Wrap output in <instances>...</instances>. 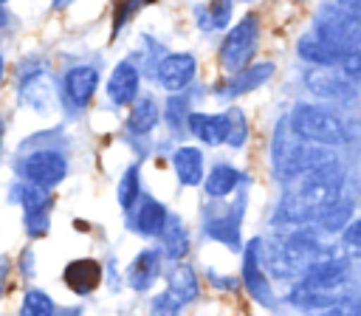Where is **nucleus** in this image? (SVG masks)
Returning a JSON list of instances; mask_svg holds the SVG:
<instances>
[{"mask_svg":"<svg viewBox=\"0 0 361 316\" xmlns=\"http://www.w3.org/2000/svg\"><path fill=\"white\" fill-rule=\"evenodd\" d=\"M102 82H104V73H102L99 59H82V62L62 68L56 79V99H59L62 116L82 119L90 110L96 93L102 90Z\"/></svg>","mask_w":361,"mask_h":316,"instance_id":"obj_7","label":"nucleus"},{"mask_svg":"<svg viewBox=\"0 0 361 316\" xmlns=\"http://www.w3.org/2000/svg\"><path fill=\"white\" fill-rule=\"evenodd\" d=\"M310 34L319 37L324 45L350 54L361 48V17L336 0H324L310 20Z\"/></svg>","mask_w":361,"mask_h":316,"instance_id":"obj_9","label":"nucleus"},{"mask_svg":"<svg viewBox=\"0 0 361 316\" xmlns=\"http://www.w3.org/2000/svg\"><path fill=\"white\" fill-rule=\"evenodd\" d=\"M274 76H276V62L274 59H254L248 68L223 76L212 87V96L220 99V102H237L248 93H257L259 87H265Z\"/></svg>","mask_w":361,"mask_h":316,"instance_id":"obj_14","label":"nucleus"},{"mask_svg":"<svg viewBox=\"0 0 361 316\" xmlns=\"http://www.w3.org/2000/svg\"><path fill=\"white\" fill-rule=\"evenodd\" d=\"M226 116V147L240 152L248 147L251 141V121H248V113L240 107V104H228L223 110Z\"/></svg>","mask_w":361,"mask_h":316,"instance_id":"obj_30","label":"nucleus"},{"mask_svg":"<svg viewBox=\"0 0 361 316\" xmlns=\"http://www.w3.org/2000/svg\"><path fill=\"white\" fill-rule=\"evenodd\" d=\"M189 138H195V144L206 147H223L226 144V116L223 110H192L189 124H186Z\"/></svg>","mask_w":361,"mask_h":316,"instance_id":"obj_24","label":"nucleus"},{"mask_svg":"<svg viewBox=\"0 0 361 316\" xmlns=\"http://www.w3.org/2000/svg\"><path fill=\"white\" fill-rule=\"evenodd\" d=\"M11 23H14V14L8 11V3H0V31L11 28Z\"/></svg>","mask_w":361,"mask_h":316,"instance_id":"obj_41","label":"nucleus"},{"mask_svg":"<svg viewBox=\"0 0 361 316\" xmlns=\"http://www.w3.org/2000/svg\"><path fill=\"white\" fill-rule=\"evenodd\" d=\"M144 195V186H141V161H133L124 166V172L118 175V183H116V203L118 209L127 214L138 198Z\"/></svg>","mask_w":361,"mask_h":316,"instance_id":"obj_31","label":"nucleus"},{"mask_svg":"<svg viewBox=\"0 0 361 316\" xmlns=\"http://www.w3.org/2000/svg\"><path fill=\"white\" fill-rule=\"evenodd\" d=\"M197 71H200V59L195 51H166L144 71V79L149 82V87L161 93H180L195 85Z\"/></svg>","mask_w":361,"mask_h":316,"instance_id":"obj_10","label":"nucleus"},{"mask_svg":"<svg viewBox=\"0 0 361 316\" xmlns=\"http://www.w3.org/2000/svg\"><path fill=\"white\" fill-rule=\"evenodd\" d=\"M268 161H271V175L285 186L296 178H305L310 172H319V169H327V166H336L341 164L338 161V152L330 150V147H319V144H310V141H299L290 130H288V121L285 116L276 121L274 133H271V152H268Z\"/></svg>","mask_w":361,"mask_h":316,"instance_id":"obj_3","label":"nucleus"},{"mask_svg":"<svg viewBox=\"0 0 361 316\" xmlns=\"http://www.w3.org/2000/svg\"><path fill=\"white\" fill-rule=\"evenodd\" d=\"M102 90H104V99L110 107H116V110L130 107L144 90V65H141L138 54H130V56H121L118 62H113V68L107 71V76L102 82Z\"/></svg>","mask_w":361,"mask_h":316,"instance_id":"obj_13","label":"nucleus"},{"mask_svg":"<svg viewBox=\"0 0 361 316\" xmlns=\"http://www.w3.org/2000/svg\"><path fill=\"white\" fill-rule=\"evenodd\" d=\"M336 240H338V251H341L347 260H353V262L361 260V212L347 223V229H344Z\"/></svg>","mask_w":361,"mask_h":316,"instance_id":"obj_35","label":"nucleus"},{"mask_svg":"<svg viewBox=\"0 0 361 316\" xmlns=\"http://www.w3.org/2000/svg\"><path fill=\"white\" fill-rule=\"evenodd\" d=\"M237 3H245V6H251V3H254V0H237Z\"/></svg>","mask_w":361,"mask_h":316,"instance_id":"obj_46","label":"nucleus"},{"mask_svg":"<svg viewBox=\"0 0 361 316\" xmlns=\"http://www.w3.org/2000/svg\"><path fill=\"white\" fill-rule=\"evenodd\" d=\"M192 87L189 90H180V93H166V99L161 102V124L169 130V138L180 141L186 138V124H189V116L195 110L192 104Z\"/></svg>","mask_w":361,"mask_h":316,"instance_id":"obj_27","label":"nucleus"},{"mask_svg":"<svg viewBox=\"0 0 361 316\" xmlns=\"http://www.w3.org/2000/svg\"><path fill=\"white\" fill-rule=\"evenodd\" d=\"M14 271H17L23 279H31V276L37 274V251H34V245H31V243H25V245L20 248Z\"/></svg>","mask_w":361,"mask_h":316,"instance_id":"obj_38","label":"nucleus"},{"mask_svg":"<svg viewBox=\"0 0 361 316\" xmlns=\"http://www.w3.org/2000/svg\"><path fill=\"white\" fill-rule=\"evenodd\" d=\"M0 3H8V0H0Z\"/></svg>","mask_w":361,"mask_h":316,"instance_id":"obj_49","label":"nucleus"},{"mask_svg":"<svg viewBox=\"0 0 361 316\" xmlns=\"http://www.w3.org/2000/svg\"><path fill=\"white\" fill-rule=\"evenodd\" d=\"M6 200H8L11 206H20V212H31V209L54 206V192L14 178V181L6 186Z\"/></svg>","mask_w":361,"mask_h":316,"instance_id":"obj_29","label":"nucleus"},{"mask_svg":"<svg viewBox=\"0 0 361 316\" xmlns=\"http://www.w3.org/2000/svg\"><path fill=\"white\" fill-rule=\"evenodd\" d=\"M240 285L248 293V299L259 308H274L276 293H274V279L268 276L262 265V237H248L240 251Z\"/></svg>","mask_w":361,"mask_h":316,"instance_id":"obj_11","label":"nucleus"},{"mask_svg":"<svg viewBox=\"0 0 361 316\" xmlns=\"http://www.w3.org/2000/svg\"><path fill=\"white\" fill-rule=\"evenodd\" d=\"M355 214H358L355 198H353V195H347V192H341L336 200H330V203L322 209V214L313 220V229H316L322 237H327V240H330V237H338Z\"/></svg>","mask_w":361,"mask_h":316,"instance_id":"obj_23","label":"nucleus"},{"mask_svg":"<svg viewBox=\"0 0 361 316\" xmlns=\"http://www.w3.org/2000/svg\"><path fill=\"white\" fill-rule=\"evenodd\" d=\"M203 276L209 279V285H212L217 293H237V291L243 288V285H240V274L234 276V274H220V271H214V268H206Z\"/></svg>","mask_w":361,"mask_h":316,"instance_id":"obj_36","label":"nucleus"},{"mask_svg":"<svg viewBox=\"0 0 361 316\" xmlns=\"http://www.w3.org/2000/svg\"><path fill=\"white\" fill-rule=\"evenodd\" d=\"M11 172L25 183H34L51 192L62 186L71 175V152H68L65 133L59 127L31 133L25 141L17 144L11 155Z\"/></svg>","mask_w":361,"mask_h":316,"instance_id":"obj_2","label":"nucleus"},{"mask_svg":"<svg viewBox=\"0 0 361 316\" xmlns=\"http://www.w3.org/2000/svg\"><path fill=\"white\" fill-rule=\"evenodd\" d=\"M248 212V186H243L228 200H206L200 203V237L217 243L234 254L243 251V223Z\"/></svg>","mask_w":361,"mask_h":316,"instance_id":"obj_5","label":"nucleus"},{"mask_svg":"<svg viewBox=\"0 0 361 316\" xmlns=\"http://www.w3.org/2000/svg\"><path fill=\"white\" fill-rule=\"evenodd\" d=\"M164 282H166V293L180 305H195L203 293V285H200V274L195 265H189L186 260L180 262H166V271H164Z\"/></svg>","mask_w":361,"mask_h":316,"instance_id":"obj_22","label":"nucleus"},{"mask_svg":"<svg viewBox=\"0 0 361 316\" xmlns=\"http://www.w3.org/2000/svg\"><path fill=\"white\" fill-rule=\"evenodd\" d=\"M169 212H172V209H169L161 198L144 192V195L138 198V203L124 214L127 231L138 234L141 240H158L161 231H164V226H166V220H169Z\"/></svg>","mask_w":361,"mask_h":316,"instance_id":"obj_15","label":"nucleus"},{"mask_svg":"<svg viewBox=\"0 0 361 316\" xmlns=\"http://www.w3.org/2000/svg\"><path fill=\"white\" fill-rule=\"evenodd\" d=\"M293 51H296V59H299L302 65H307V68H338L341 59L347 56V54H341V51L324 45V42H322L319 37H313L310 31H305V34L296 40Z\"/></svg>","mask_w":361,"mask_h":316,"instance_id":"obj_28","label":"nucleus"},{"mask_svg":"<svg viewBox=\"0 0 361 316\" xmlns=\"http://www.w3.org/2000/svg\"><path fill=\"white\" fill-rule=\"evenodd\" d=\"M169 166H172L180 189H197L203 183L209 161H206V152L200 144H178L169 152Z\"/></svg>","mask_w":361,"mask_h":316,"instance_id":"obj_19","label":"nucleus"},{"mask_svg":"<svg viewBox=\"0 0 361 316\" xmlns=\"http://www.w3.org/2000/svg\"><path fill=\"white\" fill-rule=\"evenodd\" d=\"M243 186H251L248 172H243L237 164L223 161V158L206 166V175H203V183H200L206 200H228Z\"/></svg>","mask_w":361,"mask_h":316,"instance_id":"obj_17","label":"nucleus"},{"mask_svg":"<svg viewBox=\"0 0 361 316\" xmlns=\"http://www.w3.org/2000/svg\"><path fill=\"white\" fill-rule=\"evenodd\" d=\"M347 296L344 291H330V288H319V285H310L305 279H296L290 282V291L285 293V302L302 313H322L327 308H336L341 305Z\"/></svg>","mask_w":361,"mask_h":316,"instance_id":"obj_21","label":"nucleus"},{"mask_svg":"<svg viewBox=\"0 0 361 316\" xmlns=\"http://www.w3.org/2000/svg\"><path fill=\"white\" fill-rule=\"evenodd\" d=\"M155 245L161 248L166 262H180L186 260V254L192 251V231L186 226V220L178 212H169V220L161 231V237L155 240Z\"/></svg>","mask_w":361,"mask_h":316,"instance_id":"obj_25","label":"nucleus"},{"mask_svg":"<svg viewBox=\"0 0 361 316\" xmlns=\"http://www.w3.org/2000/svg\"><path fill=\"white\" fill-rule=\"evenodd\" d=\"M180 305L166 293V291H161V293H155L152 299H149V316H180Z\"/></svg>","mask_w":361,"mask_h":316,"instance_id":"obj_37","label":"nucleus"},{"mask_svg":"<svg viewBox=\"0 0 361 316\" xmlns=\"http://www.w3.org/2000/svg\"><path fill=\"white\" fill-rule=\"evenodd\" d=\"M161 124V102L152 90H141V96L127 107L124 133L130 138H149Z\"/></svg>","mask_w":361,"mask_h":316,"instance_id":"obj_20","label":"nucleus"},{"mask_svg":"<svg viewBox=\"0 0 361 316\" xmlns=\"http://www.w3.org/2000/svg\"><path fill=\"white\" fill-rule=\"evenodd\" d=\"M338 71L353 82V85H358L361 87V48H355V51H350L344 59H341V65H338Z\"/></svg>","mask_w":361,"mask_h":316,"instance_id":"obj_39","label":"nucleus"},{"mask_svg":"<svg viewBox=\"0 0 361 316\" xmlns=\"http://www.w3.org/2000/svg\"><path fill=\"white\" fill-rule=\"evenodd\" d=\"M144 6L149 3L147 0H113L110 3V40H118Z\"/></svg>","mask_w":361,"mask_h":316,"instance_id":"obj_33","label":"nucleus"},{"mask_svg":"<svg viewBox=\"0 0 361 316\" xmlns=\"http://www.w3.org/2000/svg\"><path fill=\"white\" fill-rule=\"evenodd\" d=\"M6 79H8V59H6V51L0 48V90H3Z\"/></svg>","mask_w":361,"mask_h":316,"instance_id":"obj_42","label":"nucleus"},{"mask_svg":"<svg viewBox=\"0 0 361 316\" xmlns=\"http://www.w3.org/2000/svg\"><path fill=\"white\" fill-rule=\"evenodd\" d=\"M302 87L313 96V102H322V104H341V107H350L361 99V87L353 85L338 68H302Z\"/></svg>","mask_w":361,"mask_h":316,"instance_id":"obj_12","label":"nucleus"},{"mask_svg":"<svg viewBox=\"0 0 361 316\" xmlns=\"http://www.w3.org/2000/svg\"><path fill=\"white\" fill-rule=\"evenodd\" d=\"M73 3H76V0H51V8H54V11H68Z\"/></svg>","mask_w":361,"mask_h":316,"instance_id":"obj_44","label":"nucleus"},{"mask_svg":"<svg viewBox=\"0 0 361 316\" xmlns=\"http://www.w3.org/2000/svg\"><path fill=\"white\" fill-rule=\"evenodd\" d=\"M262 48V17L259 11H245L237 23H231L217 42V68L223 76L248 68Z\"/></svg>","mask_w":361,"mask_h":316,"instance_id":"obj_8","label":"nucleus"},{"mask_svg":"<svg viewBox=\"0 0 361 316\" xmlns=\"http://www.w3.org/2000/svg\"><path fill=\"white\" fill-rule=\"evenodd\" d=\"M285 121H288V130L299 141H310V144L330 147V150H338L353 141V130L344 121V116L336 113L330 104H322L313 99L296 102L285 113Z\"/></svg>","mask_w":361,"mask_h":316,"instance_id":"obj_4","label":"nucleus"},{"mask_svg":"<svg viewBox=\"0 0 361 316\" xmlns=\"http://www.w3.org/2000/svg\"><path fill=\"white\" fill-rule=\"evenodd\" d=\"M17 316H56V302L45 288H25L17 305Z\"/></svg>","mask_w":361,"mask_h":316,"instance_id":"obj_32","label":"nucleus"},{"mask_svg":"<svg viewBox=\"0 0 361 316\" xmlns=\"http://www.w3.org/2000/svg\"><path fill=\"white\" fill-rule=\"evenodd\" d=\"M147 3H158V0H147Z\"/></svg>","mask_w":361,"mask_h":316,"instance_id":"obj_48","label":"nucleus"},{"mask_svg":"<svg viewBox=\"0 0 361 316\" xmlns=\"http://www.w3.org/2000/svg\"><path fill=\"white\" fill-rule=\"evenodd\" d=\"M102 282H104V262L96 257H73L62 268V285L79 299L96 293Z\"/></svg>","mask_w":361,"mask_h":316,"instance_id":"obj_18","label":"nucleus"},{"mask_svg":"<svg viewBox=\"0 0 361 316\" xmlns=\"http://www.w3.org/2000/svg\"><path fill=\"white\" fill-rule=\"evenodd\" d=\"M344 305H347V316H361V296H355V299H350Z\"/></svg>","mask_w":361,"mask_h":316,"instance_id":"obj_43","label":"nucleus"},{"mask_svg":"<svg viewBox=\"0 0 361 316\" xmlns=\"http://www.w3.org/2000/svg\"><path fill=\"white\" fill-rule=\"evenodd\" d=\"M293 3H310V0H293Z\"/></svg>","mask_w":361,"mask_h":316,"instance_id":"obj_47","label":"nucleus"},{"mask_svg":"<svg viewBox=\"0 0 361 316\" xmlns=\"http://www.w3.org/2000/svg\"><path fill=\"white\" fill-rule=\"evenodd\" d=\"M344 192V169L341 164L310 172L305 178H296L282 186V195L274 203L271 226L288 229V226H313V220L322 214V209L336 200Z\"/></svg>","mask_w":361,"mask_h":316,"instance_id":"obj_1","label":"nucleus"},{"mask_svg":"<svg viewBox=\"0 0 361 316\" xmlns=\"http://www.w3.org/2000/svg\"><path fill=\"white\" fill-rule=\"evenodd\" d=\"M6 127H8V124H6V116L0 113V147L6 144Z\"/></svg>","mask_w":361,"mask_h":316,"instance_id":"obj_45","label":"nucleus"},{"mask_svg":"<svg viewBox=\"0 0 361 316\" xmlns=\"http://www.w3.org/2000/svg\"><path fill=\"white\" fill-rule=\"evenodd\" d=\"M51 209H54V206H42V209H31V212H23L20 223H23V231H25L28 243L48 237V231H51Z\"/></svg>","mask_w":361,"mask_h":316,"instance_id":"obj_34","label":"nucleus"},{"mask_svg":"<svg viewBox=\"0 0 361 316\" xmlns=\"http://www.w3.org/2000/svg\"><path fill=\"white\" fill-rule=\"evenodd\" d=\"M166 271V260L161 254L158 245H144L135 251V257L127 262L124 268V285L135 293H149L155 288V282L164 276Z\"/></svg>","mask_w":361,"mask_h":316,"instance_id":"obj_16","label":"nucleus"},{"mask_svg":"<svg viewBox=\"0 0 361 316\" xmlns=\"http://www.w3.org/2000/svg\"><path fill=\"white\" fill-rule=\"evenodd\" d=\"M14 99L34 116H51L59 110L56 82L48 62L39 54H25L14 71Z\"/></svg>","mask_w":361,"mask_h":316,"instance_id":"obj_6","label":"nucleus"},{"mask_svg":"<svg viewBox=\"0 0 361 316\" xmlns=\"http://www.w3.org/2000/svg\"><path fill=\"white\" fill-rule=\"evenodd\" d=\"M11 271H14V265H11L8 254H3V251H0V299L6 296V285H8V276H11Z\"/></svg>","mask_w":361,"mask_h":316,"instance_id":"obj_40","label":"nucleus"},{"mask_svg":"<svg viewBox=\"0 0 361 316\" xmlns=\"http://www.w3.org/2000/svg\"><path fill=\"white\" fill-rule=\"evenodd\" d=\"M234 3L237 0H200L192 6V20L200 34H223L234 23Z\"/></svg>","mask_w":361,"mask_h":316,"instance_id":"obj_26","label":"nucleus"}]
</instances>
